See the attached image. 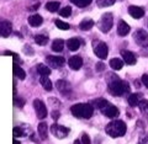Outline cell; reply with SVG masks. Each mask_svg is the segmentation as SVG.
Masks as SVG:
<instances>
[{
	"label": "cell",
	"instance_id": "cell-21",
	"mask_svg": "<svg viewBox=\"0 0 148 144\" xmlns=\"http://www.w3.org/2000/svg\"><path fill=\"white\" fill-rule=\"evenodd\" d=\"M127 101H128L130 106L136 107V106H138V104H140V101H141V95L140 94H131L127 97Z\"/></svg>",
	"mask_w": 148,
	"mask_h": 144
},
{
	"label": "cell",
	"instance_id": "cell-28",
	"mask_svg": "<svg viewBox=\"0 0 148 144\" xmlns=\"http://www.w3.org/2000/svg\"><path fill=\"white\" fill-rule=\"evenodd\" d=\"M46 9L49 11V12H56V11H58V9H59V3L58 1H49L46 4Z\"/></svg>",
	"mask_w": 148,
	"mask_h": 144
},
{
	"label": "cell",
	"instance_id": "cell-5",
	"mask_svg": "<svg viewBox=\"0 0 148 144\" xmlns=\"http://www.w3.org/2000/svg\"><path fill=\"white\" fill-rule=\"evenodd\" d=\"M99 30L103 32V33H108L111 30V27L114 25V16L111 12H105L103 16H101L100 21H99Z\"/></svg>",
	"mask_w": 148,
	"mask_h": 144
},
{
	"label": "cell",
	"instance_id": "cell-43",
	"mask_svg": "<svg viewBox=\"0 0 148 144\" xmlns=\"http://www.w3.org/2000/svg\"><path fill=\"white\" fill-rule=\"evenodd\" d=\"M14 144H20V142H18V141H14Z\"/></svg>",
	"mask_w": 148,
	"mask_h": 144
},
{
	"label": "cell",
	"instance_id": "cell-32",
	"mask_svg": "<svg viewBox=\"0 0 148 144\" xmlns=\"http://www.w3.org/2000/svg\"><path fill=\"white\" fill-rule=\"evenodd\" d=\"M71 14H72V8L71 6H66V8H63V9L59 10V15L63 16V17L71 16Z\"/></svg>",
	"mask_w": 148,
	"mask_h": 144
},
{
	"label": "cell",
	"instance_id": "cell-38",
	"mask_svg": "<svg viewBox=\"0 0 148 144\" xmlns=\"http://www.w3.org/2000/svg\"><path fill=\"white\" fill-rule=\"evenodd\" d=\"M95 67H96V70H98V72H103L105 69V64L103 62H100V63H96Z\"/></svg>",
	"mask_w": 148,
	"mask_h": 144
},
{
	"label": "cell",
	"instance_id": "cell-13",
	"mask_svg": "<svg viewBox=\"0 0 148 144\" xmlns=\"http://www.w3.org/2000/svg\"><path fill=\"white\" fill-rule=\"evenodd\" d=\"M68 64L73 70H79L83 66V59H82V57H79V55H73V57L69 58Z\"/></svg>",
	"mask_w": 148,
	"mask_h": 144
},
{
	"label": "cell",
	"instance_id": "cell-44",
	"mask_svg": "<svg viewBox=\"0 0 148 144\" xmlns=\"http://www.w3.org/2000/svg\"><path fill=\"white\" fill-rule=\"evenodd\" d=\"M140 144H141V143H140Z\"/></svg>",
	"mask_w": 148,
	"mask_h": 144
},
{
	"label": "cell",
	"instance_id": "cell-3",
	"mask_svg": "<svg viewBox=\"0 0 148 144\" xmlns=\"http://www.w3.org/2000/svg\"><path fill=\"white\" fill-rule=\"evenodd\" d=\"M94 105L95 107H98L101 112H103L106 117H110V118H114V117H117L120 111L115 105L110 104L109 101H106L105 99H99V100H95L94 101Z\"/></svg>",
	"mask_w": 148,
	"mask_h": 144
},
{
	"label": "cell",
	"instance_id": "cell-18",
	"mask_svg": "<svg viewBox=\"0 0 148 144\" xmlns=\"http://www.w3.org/2000/svg\"><path fill=\"white\" fill-rule=\"evenodd\" d=\"M43 22V18L41 15H37V14H35V15H31L29 17V24L32 26V27H38L42 25Z\"/></svg>",
	"mask_w": 148,
	"mask_h": 144
},
{
	"label": "cell",
	"instance_id": "cell-22",
	"mask_svg": "<svg viewBox=\"0 0 148 144\" xmlns=\"http://www.w3.org/2000/svg\"><path fill=\"white\" fill-rule=\"evenodd\" d=\"M110 67L114 70H121L123 68V60H121L120 58H112L110 60Z\"/></svg>",
	"mask_w": 148,
	"mask_h": 144
},
{
	"label": "cell",
	"instance_id": "cell-25",
	"mask_svg": "<svg viewBox=\"0 0 148 144\" xmlns=\"http://www.w3.org/2000/svg\"><path fill=\"white\" fill-rule=\"evenodd\" d=\"M14 73H15V75L18 78V79H21V80H24V79L26 78V73L25 70L22 69L18 64L16 63H14Z\"/></svg>",
	"mask_w": 148,
	"mask_h": 144
},
{
	"label": "cell",
	"instance_id": "cell-41",
	"mask_svg": "<svg viewBox=\"0 0 148 144\" xmlns=\"http://www.w3.org/2000/svg\"><path fill=\"white\" fill-rule=\"evenodd\" d=\"M38 6H40V4H36V5H35V6H32V8H30V10H36V9H37V8H38Z\"/></svg>",
	"mask_w": 148,
	"mask_h": 144
},
{
	"label": "cell",
	"instance_id": "cell-15",
	"mask_svg": "<svg viewBox=\"0 0 148 144\" xmlns=\"http://www.w3.org/2000/svg\"><path fill=\"white\" fill-rule=\"evenodd\" d=\"M128 14L131 15L133 18H141L143 15H145V10L141 6H136L132 5L128 8Z\"/></svg>",
	"mask_w": 148,
	"mask_h": 144
},
{
	"label": "cell",
	"instance_id": "cell-34",
	"mask_svg": "<svg viewBox=\"0 0 148 144\" xmlns=\"http://www.w3.org/2000/svg\"><path fill=\"white\" fill-rule=\"evenodd\" d=\"M24 134H25V132H24V129H22L21 127H15V128H14V137H15V138L24 137Z\"/></svg>",
	"mask_w": 148,
	"mask_h": 144
},
{
	"label": "cell",
	"instance_id": "cell-6",
	"mask_svg": "<svg viewBox=\"0 0 148 144\" xmlns=\"http://www.w3.org/2000/svg\"><path fill=\"white\" fill-rule=\"evenodd\" d=\"M135 42L141 47H148V33L145 30H137L133 33Z\"/></svg>",
	"mask_w": 148,
	"mask_h": 144
},
{
	"label": "cell",
	"instance_id": "cell-33",
	"mask_svg": "<svg viewBox=\"0 0 148 144\" xmlns=\"http://www.w3.org/2000/svg\"><path fill=\"white\" fill-rule=\"evenodd\" d=\"M138 107L143 113H148V101L147 100H141L138 104Z\"/></svg>",
	"mask_w": 148,
	"mask_h": 144
},
{
	"label": "cell",
	"instance_id": "cell-24",
	"mask_svg": "<svg viewBox=\"0 0 148 144\" xmlns=\"http://www.w3.org/2000/svg\"><path fill=\"white\" fill-rule=\"evenodd\" d=\"M63 48H64V41L63 40L58 38V40L53 41V43H52V51L53 52L59 53V52H62L63 51Z\"/></svg>",
	"mask_w": 148,
	"mask_h": 144
},
{
	"label": "cell",
	"instance_id": "cell-27",
	"mask_svg": "<svg viewBox=\"0 0 148 144\" xmlns=\"http://www.w3.org/2000/svg\"><path fill=\"white\" fill-rule=\"evenodd\" d=\"M35 42L37 44H40V46H45L48 42V37L45 36V35H36L35 36Z\"/></svg>",
	"mask_w": 148,
	"mask_h": 144
},
{
	"label": "cell",
	"instance_id": "cell-40",
	"mask_svg": "<svg viewBox=\"0 0 148 144\" xmlns=\"http://www.w3.org/2000/svg\"><path fill=\"white\" fill-rule=\"evenodd\" d=\"M52 116H53V118H54V119H57V118L59 117V112H58V111H53V112H52Z\"/></svg>",
	"mask_w": 148,
	"mask_h": 144
},
{
	"label": "cell",
	"instance_id": "cell-39",
	"mask_svg": "<svg viewBox=\"0 0 148 144\" xmlns=\"http://www.w3.org/2000/svg\"><path fill=\"white\" fill-rule=\"evenodd\" d=\"M142 83L146 87H148V74H145V75L142 76Z\"/></svg>",
	"mask_w": 148,
	"mask_h": 144
},
{
	"label": "cell",
	"instance_id": "cell-31",
	"mask_svg": "<svg viewBox=\"0 0 148 144\" xmlns=\"http://www.w3.org/2000/svg\"><path fill=\"white\" fill-rule=\"evenodd\" d=\"M116 3V0H98V6L100 8H108Z\"/></svg>",
	"mask_w": 148,
	"mask_h": 144
},
{
	"label": "cell",
	"instance_id": "cell-1",
	"mask_svg": "<svg viewBox=\"0 0 148 144\" xmlns=\"http://www.w3.org/2000/svg\"><path fill=\"white\" fill-rule=\"evenodd\" d=\"M106 80H108V86H109L108 89L114 96H121L126 94V92H130V89H131L130 84L127 81L119 79L115 74H108Z\"/></svg>",
	"mask_w": 148,
	"mask_h": 144
},
{
	"label": "cell",
	"instance_id": "cell-19",
	"mask_svg": "<svg viewBox=\"0 0 148 144\" xmlns=\"http://www.w3.org/2000/svg\"><path fill=\"white\" fill-rule=\"evenodd\" d=\"M67 46H68V48L69 51H72V52H75V51L79 49L80 47V41L78 40V38H69L68 40V42H67Z\"/></svg>",
	"mask_w": 148,
	"mask_h": 144
},
{
	"label": "cell",
	"instance_id": "cell-17",
	"mask_svg": "<svg viewBox=\"0 0 148 144\" xmlns=\"http://www.w3.org/2000/svg\"><path fill=\"white\" fill-rule=\"evenodd\" d=\"M37 131H38V136L40 138L45 141V139H47V136H48V126L46 122H41L38 124V127H37Z\"/></svg>",
	"mask_w": 148,
	"mask_h": 144
},
{
	"label": "cell",
	"instance_id": "cell-4",
	"mask_svg": "<svg viewBox=\"0 0 148 144\" xmlns=\"http://www.w3.org/2000/svg\"><path fill=\"white\" fill-rule=\"evenodd\" d=\"M71 111L73 116L77 118H90L94 113V107L90 104H75L71 107Z\"/></svg>",
	"mask_w": 148,
	"mask_h": 144
},
{
	"label": "cell",
	"instance_id": "cell-23",
	"mask_svg": "<svg viewBox=\"0 0 148 144\" xmlns=\"http://www.w3.org/2000/svg\"><path fill=\"white\" fill-rule=\"evenodd\" d=\"M40 83H41V85H42V87H43L46 91H51V90L53 89L52 81H51L49 78H47V76H41L40 78Z\"/></svg>",
	"mask_w": 148,
	"mask_h": 144
},
{
	"label": "cell",
	"instance_id": "cell-2",
	"mask_svg": "<svg viewBox=\"0 0 148 144\" xmlns=\"http://www.w3.org/2000/svg\"><path fill=\"white\" fill-rule=\"evenodd\" d=\"M126 131H127L126 123H125L123 121H120V119L111 121L108 126L105 127V132L112 138H119V137L125 136V134H126Z\"/></svg>",
	"mask_w": 148,
	"mask_h": 144
},
{
	"label": "cell",
	"instance_id": "cell-16",
	"mask_svg": "<svg viewBox=\"0 0 148 144\" xmlns=\"http://www.w3.org/2000/svg\"><path fill=\"white\" fill-rule=\"evenodd\" d=\"M130 30H131V29H130V25L126 24L123 20H121L119 22V25H117V33H119V36H121V37L127 36Z\"/></svg>",
	"mask_w": 148,
	"mask_h": 144
},
{
	"label": "cell",
	"instance_id": "cell-12",
	"mask_svg": "<svg viewBox=\"0 0 148 144\" xmlns=\"http://www.w3.org/2000/svg\"><path fill=\"white\" fill-rule=\"evenodd\" d=\"M121 57L123 58V62L128 64V66H133V64H136L137 59L135 57V54H133L131 51H121Z\"/></svg>",
	"mask_w": 148,
	"mask_h": 144
},
{
	"label": "cell",
	"instance_id": "cell-36",
	"mask_svg": "<svg viewBox=\"0 0 148 144\" xmlns=\"http://www.w3.org/2000/svg\"><path fill=\"white\" fill-rule=\"evenodd\" d=\"M82 143L83 144H90V138H89V136H88L86 133H83V136H82Z\"/></svg>",
	"mask_w": 148,
	"mask_h": 144
},
{
	"label": "cell",
	"instance_id": "cell-35",
	"mask_svg": "<svg viewBox=\"0 0 148 144\" xmlns=\"http://www.w3.org/2000/svg\"><path fill=\"white\" fill-rule=\"evenodd\" d=\"M5 54H8V55H12V57H14V60L16 62V64H17V63H21V60H20V58H18V55H17V54L10 52V51H6Z\"/></svg>",
	"mask_w": 148,
	"mask_h": 144
},
{
	"label": "cell",
	"instance_id": "cell-9",
	"mask_svg": "<svg viewBox=\"0 0 148 144\" xmlns=\"http://www.w3.org/2000/svg\"><path fill=\"white\" fill-rule=\"evenodd\" d=\"M94 53L96 57H99L100 59H105L108 57L109 48L106 46L105 42H95L94 43Z\"/></svg>",
	"mask_w": 148,
	"mask_h": 144
},
{
	"label": "cell",
	"instance_id": "cell-26",
	"mask_svg": "<svg viewBox=\"0 0 148 144\" xmlns=\"http://www.w3.org/2000/svg\"><path fill=\"white\" fill-rule=\"evenodd\" d=\"M37 72L41 74V76H48L51 74V69L47 66H45V64H38L37 66Z\"/></svg>",
	"mask_w": 148,
	"mask_h": 144
},
{
	"label": "cell",
	"instance_id": "cell-37",
	"mask_svg": "<svg viewBox=\"0 0 148 144\" xmlns=\"http://www.w3.org/2000/svg\"><path fill=\"white\" fill-rule=\"evenodd\" d=\"M15 105L18 106V107H22L25 105V101L22 99H18V97H15Z\"/></svg>",
	"mask_w": 148,
	"mask_h": 144
},
{
	"label": "cell",
	"instance_id": "cell-10",
	"mask_svg": "<svg viewBox=\"0 0 148 144\" xmlns=\"http://www.w3.org/2000/svg\"><path fill=\"white\" fill-rule=\"evenodd\" d=\"M12 32V25L10 21L0 18V37H9Z\"/></svg>",
	"mask_w": 148,
	"mask_h": 144
},
{
	"label": "cell",
	"instance_id": "cell-8",
	"mask_svg": "<svg viewBox=\"0 0 148 144\" xmlns=\"http://www.w3.org/2000/svg\"><path fill=\"white\" fill-rule=\"evenodd\" d=\"M51 133H52L54 137L62 139V138H66L69 134V128L64 127V126H59V124L54 123V124L51 126Z\"/></svg>",
	"mask_w": 148,
	"mask_h": 144
},
{
	"label": "cell",
	"instance_id": "cell-7",
	"mask_svg": "<svg viewBox=\"0 0 148 144\" xmlns=\"http://www.w3.org/2000/svg\"><path fill=\"white\" fill-rule=\"evenodd\" d=\"M34 107H35L37 117H38L40 119H43V118L47 117V113H48V112H47V107H46V105H45L43 101L36 99V100L34 101Z\"/></svg>",
	"mask_w": 148,
	"mask_h": 144
},
{
	"label": "cell",
	"instance_id": "cell-30",
	"mask_svg": "<svg viewBox=\"0 0 148 144\" xmlns=\"http://www.w3.org/2000/svg\"><path fill=\"white\" fill-rule=\"evenodd\" d=\"M71 1L74 4V5L79 6V8H85L92 1V0H71Z\"/></svg>",
	"mask_w": 148,
	"mask_h": 144
},
{
	"label": "cell",
	"instance_id": "cell-11",
	"mask_svg": "<svg viewBox=\"0 0 148 144\" xmlns=\"http://www.w3.org/2000/svg\"><path fill=\"white\" fill-rule=\"evenodd\" d=\"M46 62L48 63L49 67L52 68H61L64 64V58L63 57H56V55H48L46 58Z\"/></svg>",
	"mask_w": 148,
	"mask_h": 144
},
{
	"label": "cell",
	"instance_id": "cell-20",
	"mask_svg": "<svg viewBox=\"0 0 148 144\" xmlns=\"http://www.w3.org/2000/svg\"><path fill=\"white\" fill-rule=\"evenodd\" d=\"M95 22L91 20V18H84L82 22H80V25H79V29L83 30V31H89L92 29V26H94Z\"/></svg>",
	"mask_w": 148,
	"mask_h": 144
},
{
	"label": "cell",
	"instance_id": "cell-42",
	"mask_svg": "<svg viewBox=\"0 0 148 144\" xmlns=\"http://www.w3.org/2000/svg\"><path fill=\"white\" fill-rule=\"evenodd\" d=\"M74 144H82V142H79V139H77V141H74Z\"/></svg>",
	"mask_w": 148,
	"mask_h": 144
},
{
	"label": "cell",
	"instance_id": "cell-29",
	"mask_svg": "<svg viewBox=\"0 0 148 144\" xmlns=\"http://www.w3.org/2000/svg\"><path fill=\"white\" fill-rule=\"evenodd\" d=\"M54 24H56V26H57L59 30H63V31H67V30L71 29L69 24H67V22H64V21H62V20H56Z\"/></svg>",
	"mask_w": 148,
	"mask_h": 144
},
{
	"label": "cell",
	"instance_id": "cell-14",
	"mask_svg": "<svg viewBox=\"0 0 148 144\" xmlns=\"http://www.w3.org/2000/svg\"><path fill=\"white\" fill-rule=\"evenodd\" d=\"M56 86H57L58 91L63 95H68L69 92H71V85H69V83L66 80H58L56 83Z\"/></svg>",
	"mask_w": 148,
	"mask_h": 144
}]
</instances>
